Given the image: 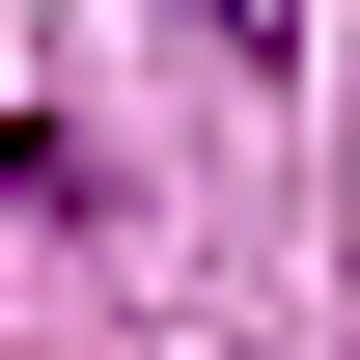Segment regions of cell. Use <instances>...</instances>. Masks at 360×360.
<instances>
[{
	"label": "cell",
	"instance_id": "1",
	"mask_svg": "<svg viewBox=\"0 0 360 360\" xmlns=\"http://www.w3.org/2000/svg\"><path fill=\"white\" fill-rule=\"evenodd\" d=\"M167 28H194V56H305V0H167Z\"/></svg>",
	"mask_w": 360,
	"mask_h": 360
}]
</instances>
